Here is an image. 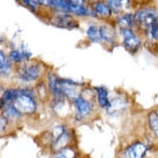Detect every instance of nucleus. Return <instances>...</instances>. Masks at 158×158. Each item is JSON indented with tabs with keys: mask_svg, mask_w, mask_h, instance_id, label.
I'll list each match as a JSON object with an SVG mask.
<instances>
[{
	"mask_svg": "<svg viewBox=\"0 0 158 158\" xmlns=\"http://www.w3.org/2000/svg\"><path fill=\"white\" fill-rule=\"evenodd\" d=\"M134 21L139 23L144 30H148L158 22V12L151 7H144L135 13Z\"/></svg>",
	"mask_w": 158,
	"mask_h": 158,
	"instance_id": "1",
	"label": "nucleus"
},
{
	"mask_svg": "<svg viewBox=\"0 0 158 158\" xmlns=\"http://www.w3.org/2000/svg\"><path fill=\"white\" fill-rule=\"evenodd\" d=\"M20 114H32L37 110V103L33 96L21 95L13 102Z\"/></svg>",
	"mask_w": 158,
	"mask_h": 158,
	"instance_id": "2",
	"label": "nucleus"
},
{
	"mask_svg": "<svg viewBox=\"0 0 158 158\" xmlns=\"http://www.w3.org/2000/svg\"><path fill=\"white\" fill-rule=\"evenodd\" d=\"M41 74V65L39 63H27L18 70L19 77L24 81H34Z\"/></svg>",
	"mask_w": 158,
	"mask_h": 158,
	"instance_id": "3",
	"label": "nucleus"
},
{
	"mask_svg": "<svg viewBox=\"0 0 158 158\" xmlns=\"http://www.w3.org/2000/svg\"><path fill=\"white\" fill-rule=\"evenodd\" d=\"M123 45L131 53H135L140 47V40L131 29H121Z\"/></svg>",
	"mask_w": 158,
	"mask_h": 158,
	"instance_id": "4",
	"label": "nucleus"
},
{
	"mask_svg": "<svg viewBox=\"0 0 158 158\" xmlns=\"http://www.w3.org/2000/svg\"><path fill=\"white\" fill-rule=\"evenodd\" d=\"M74 108H75L76 112V119L77 120H81L88 116L92 111V103L85 99L82 96L79 95L77 98L74 99Z\"/></svg>",
	"mask_w": 158,
	"mask_h": 158,
	"instance_id": "5",
	"label": "nucleus"
},
{
	"mask_svg": "<svg viewBox=\"0 0 158 158\" xmlns=\"http://www.w3.org/2000/svg\"><path fill=\"white\" fill-rule=\"evenodd\" d=\"M51 23L57 27L69 29V30L75 29V27H78L76 20L71 15L64 14V13H61V14H58L55 17H53V19L51 20Z\"/></svg>",
	"mask_w": 158,
	"mask_h": 158,
	"instance_id": "6",
	"label": "nucleus"
},
{
	"mask_svg": "<svg viewBox=\"0 0 158 158\" xmlns=\"http://www.w3.org/2000/svg\"><path fill=\"white\" fill-rule=\"evenodd\" d=\"M148 151V147L142 142H135L127 148L122 153V158H143Z\"/></svg>",
	"mask_w": 158,
	"mask_h": 158,
	"instance_id": "7",
	"label": "nucleus"
},
{
	"mask_svg": "<svg viewBox=\"0 0 158 158\" xmlns=\"http://www.w3.org/2000/svg\"><path fill=\"white\" fill-rule=\"evenodd\" d=\"M59 83L61 86V91H62L63 95L68 98H75L78 97V86L80 85L78 82H75L73 80H69V79H59Z\"/></svg>",
	"mask_w": 158,
	"mask_h": 158,
	"instance_id": "8",
	"label": "nucleus"
},
{
	"mask_svg": "<svg viewBox=\"0 0 158 158\" xmlns=\"http://www.w3.org/2000/svg\"><path fill=\"white\" fill-rule=\"evenodd\" d=\"M92 9L93 12L96 15H101L103 17H108L112 14V10L109 6V4H106L103 2H95V3L92 4Z\"/></svg>",
	"mask_w": 158,
	"mask_h": 158,
	"instance_id": "9",
	"label": "nucleus"
},
{
	"mask_svg": "<svg viewBox=\"0 0 158 158\" xmlns=\"http://www.w3.org/2000/svg\"><path fill=\"white\" fill-rule=\"evenodd\" d=\"M99 32H100V38L101 40L106 42H113L114 38H115V32H114L113 27L110 25H102L99 27Z\"/></svg>",
	"mask_w": 158,
	"mask_h": 158,
	"instance_id": "10",
	"label": "nucleus"
},
{
	"mask_svg": "<svg viewBox=\"0 0 158 158\" xmlns=\"http://www.w3.org/2000/svg\"><path fill=\"white\" fill-rule=\"evenodd\" d=\"M11 70V63L10 59L4 55L3 51H0V72L2 76H7Z\"/></svg>",
	"mask_w": 158,
	"mask_h": 158,
	"instance_id": "11",
	"label": "nucleus"
},
{
	"mask_svg": "<svg viewBox=\"0 0 158 158\" xmlns=\"http://www.w3.org/2000/svg\"><path fill=\"white\" fill-rule=\"evenodd\" d=\"M97 92V97H98V103L100 108H108L109 106V97H108V91L104 88H96Z\"/></svg>",
	"mask_w": 158,
	"mask_h": 158,
	"instance_id": "12",
	"label": "nucleus"
},
{
	"mask_svg": "<svg viewBox=\"0 0 158 158\" xmlns=\"http://www.w3.org/2000/svg\"><path fill=\"white\" fill-rule=\"evenodd\" d=\"M3 114H4V117H6V119H10V120H14V119L19 118L20 115H21L13 103H10L4 106Z\"/></svg>",
	"mask_w": 158,
	"mask_h": 158,
	"instance_id": "13",
	"label": "nucleus"
},
{
	"mask_svg": "<svg viewBox=\"0 0 158 158\" xmlns=\"http://www.w3.org/2000/svg\"><path fill=\"white\" fill-rule=\"evenodd\" d=\"M117 22L121 27V29H130L135 22L134 16L131 14H123L117 19Z\"/></svg>",
	"mask_w": 158,
	"mask_h": 158,
	"instance_id": "14",
	"label": "nucleus"
},
{
	"mask_svg": "<svg viewBox=\"0 0 158 158\" xmlns=\"http://www.w3.org/2000/svg\"><path fill=\"white\" fill-rule=\"evenodd\" d=\"M69 140H70V135L65 132V133H63L60 137H58L55 141H53V149L60 151V150H62L63 148L67 147V143L69 142Z\"/></svg>",
	"mask_w": 158,
	"mask_h": 158,
	"instance_id": "15",
	"label": "nucleus"
},
{
	"mask_svg": "<svg viewBox=\"0 0 158 158\" xmlns=\"http://www.w3.org/2000/svg\"><path fill=\"white\" fill-rule=\"evenodd\" d=\"M86 35H88L89 39L91 40L92 42H99L101 40L100 38V32H99V29L96 25H90L88 27V31H86Z\"/></svg>",
	"mask_w": 158,
	"mask_h": 158,
	"instance_id": "16",
	"label": "nucleus"
},
{
	"mask_svg": "<svg viewBox=\"0 0 158 158\" xmlns=\"http://www.w3.org/2000/svg\"><path fill=\"white\" fill-rule=\"evenodd\" d=\"M75 156H76L75 150L71 147H65L62 150L58 151V153H56L54 158H75Z\"/></svg>",
	"mask_w": 158,
	"mask_h": 158,
	"instance_id": "17",
	"label": "nucleus"
},
{
	"mask_svg": "<svg viewBox=\"0 0 158 158\" xmlns=\"http://www.w3.org/2000/svg\"><path fill=\"white\" fill-rule=\"evenodd\" d=\"M149 124L150 128L152 129L153 133L156 135V137H158V113L157 112H151L149 114Z\"/></svg>",
	"mask_w": 158,
	"mask_h": 158,
	"instance_id": "18",
	"label": "nucleus"
},
{
	"mask_svg": "<svg viewBox=\"0 0 158 158\" xmlns=\"http://www.w3.org/2000/svg\"><path fill=\"white\" fill-rule=\"evenodd\" d=\"M9 59L10 61H12V62H16V63L21 62L22 60H25L22 51H18V50L12 51L9 55Z\"/></svg>",
	"mask_w": 158,
	"mask_h": 158,
	"instance_id": "19",
	"label": "nucleus"
},
{
	"mask_svg": "<svg viewBox=\"0 0 158 158\" xmlns=\"http://www.w3.org/2000/svg\"><path fill=\"white\" fill-rule=\"evenodd\" d=\"M147 31V35L150 39L152 40H158V22L150 27Z\"/></svg>",
	"mask_w": 158,
	"mask_h": 158,
	"instance_id": "20",
	"label": "nucleus"
},
{
	"mask_svg": "<svg viewBox=\"0 0 158 158\" xmlns=\"http://www.w3.org/2000/svg\"><path fill=\"white\" fill-rule=\"evenodd\" d=\"M106 3L109 4V6L111 7L112 11H119V10L122 7V1H117V0H115V1H113V0H111V1H108Z\"/></svg>",
	"mask_w": 158,
	"mask_h": 158,
	"instance_id": "21",
	"label": "nucleus"
},
{
	"mask_svg": "<svg viewBox=\"0 0 158 158\" xmlns=\"http://www.w3.org/2000/svg\"><path fill=\"white\" fill-rule=\"evenodd\" d=\"M22 3H25V6H30L31 9L35 10L38 6H39L40 1H32V0H23V1H22Z\"/></svg>",
	"mask_w": 158,
	"mask_h": 158,
	"instance_id": "22",
	"label": "nucleus"
},
{
	"mask_svg": "<svg viewBox=\"0 0 158 158\" xmlns=\"http://www.w3.org/2000/svg\"><path fill=\"white\" fill-rule=\"evenodd\" d=\"M0 121H1V128H0V130H1V132H3L4 129H6V118L3 116H1Z\"/></svg>",
	"mask_w": 158,
	"mask_h": 158,
	"instance_id": "23",
	"label": "nucleus"
}]
</instances>
